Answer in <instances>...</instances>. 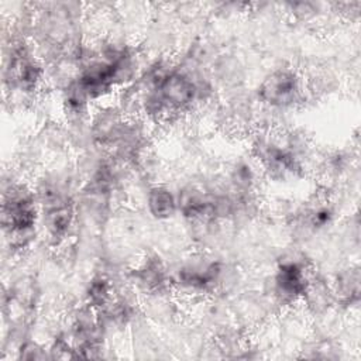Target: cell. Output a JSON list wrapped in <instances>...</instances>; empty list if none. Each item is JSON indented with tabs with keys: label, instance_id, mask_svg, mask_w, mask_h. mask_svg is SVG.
<instances>
[{
	"label": "cell",
	"instance_id": "6da1fadb",
	"mask_svg": "<svg viewBox=\"0 0 361 361\" xmlns=\"http://www.w3.org/2000/svg\"><path fill=\"white\" fill-rule=\"evenodd\" d=\"M37 210L30 195L11 192L3 203V226L16 238L25 237L35 226Z\"/></svg>",
	"mask_w": 361,
	"mask_h": 361
},
{
	"label": "cell",
	"instance_id": "7a4b0ae2",
	"mask_svg": "<svg viewBox=\"0 0 361 361\" xmlns=\"http://www.w3.org/2000/svg\"><path fill=\"white\" fill-rule=\"evenodd\" d=\"M193 93V85L186 78L178 73L165 75L158 80V87L154 94V107L159 110L180 107L192 100Z\"/></svg>",
	"mask_w": 361,
	"mask_h": 361
},
{
	"label": "cell",
	"instance_id": "3957f363",
	"mask_svg": "<svg viewBox=\"0 0 361 361\" xmlns=\"http://www.w3.org/2000/svg\"><path fill=\"white\" fill-rule=\"evenodd\" d=\"M299 92V83L298 78L286 71H279L272 73L268 79L261 86V97L271 103V104H278L283 106L296 97Z\"/></svg>",
	"mask_w": 361,
	"mask_h": 361
},
{
	"label": "cell",
	"instance_id": "277c9868",
	"mask_svg": "<svg viewBox=\"0 0 361 361\" xmlns=\"http://www.w3.org/2000/svg\"><path fill=\"white\" fill-rule=\"evenodd\" d=\"M276 289L286 299H295L305 293L306 278L303 269L295 262L281 265L276 274Z\"/></svg>",
	"mask_w": 361,
	"mask_h": 361
},
{
	"label": "cell",
	"instance_id": "5b68a950",
	"mask_svg": "<svg viewBox=\"0 0 361 361\" xmlns=\"http://www.w3.org/2000/svg\"><path fill=\"white\" fill-rule=\"evenodd\" d=\"M149 209L151 212L158 217H166L171 216L175 210V199L173 196L161 188L154 189L149 193Z\"/></svg>",
	"mask_w": 361,
	"mask_h": 361
},
{
	"label": "cell",
	"instance_id": "8992f818",
	"mask_svg": "<svg viewBox=\"0 0 361 361\" xmlns=\"http://www.w3.org/2000/svg\"><path fill=\"white\" fill-rule=\"evenodd\" d=\"M107 296H109L107 283L104 281H102V279L94 281L92 283V286H90V290H89L90 302L94 303V305H102V303H104Z\"/></svg>",
	"mask_w": 361,
	"mask_h": 361
}]
</instances>
